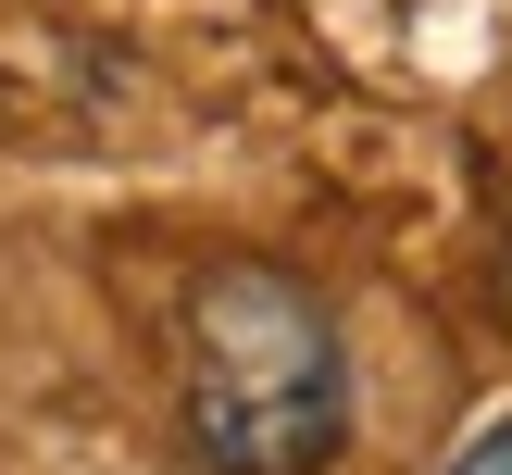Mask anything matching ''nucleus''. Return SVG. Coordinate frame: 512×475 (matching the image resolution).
<instances>
[{
  "label": "nucleus",
  "instance_id": "1",
  "mask_svg": "<svg viewBox=\"0 0 512 475\" xmlns=\"http://www.w3.org/2000/svg\"><path fill=\"white\" fill-rule=\"evenodd\" d=\"M175 425L200 475H325L350 450L338 313L288 263H200L175 300Z\"/></svg>",
  "mask_w": 512,
  "mask_h": 475
},
{
  "label": "nucleus",
  "instance_id": "2",
  "mask_svg": "<svg viewBox=\"0 0 512 475\" xmlns=\"http://www.w3.org/2000/svg\"><path fill=\"white\" fill-rule=\"evenodd\" d=\"M450 475H512V413H500V425H475V438L450 450Z\"/></svg>",
  "mask_w": 512,
  "mask_h": 475
}]
</instances>
